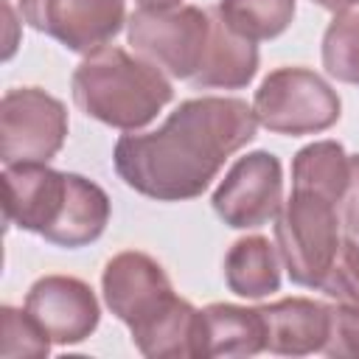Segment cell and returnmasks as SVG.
Masks as SVG:
<instances>
[{
  "label": "cell",
  "mask_w": 359,
  "mask_h": 359,
  "mask_svg": "<svg viewBox=\"0 0 359 359\" xmlns=\"http://www.w3.org/2000/svg\"><path fill=\"white\" fill-rule=\"evenodd\" d=\"M210 22L213 17L196 6L137 8L126 22V39L137 56L165 76L191 81L202 65Z\"/></svg>",
  "instance_id": "cell-5"
},
{
  "label": "cell",
  "mask_w": 359,
  "mask_h": 359,
  "mask_svg": "<svg viewBox=\"0 0 359 359\" xmlns=\"http://www.w3.org/2000/svg\"><path fill=\"white\" fill-rule=\"evenodd\" d=\"M135 348L149 359H196L208 356L205 314L182 297H171L140 325L129 328Z\"/></svg>",
  "instance_id": "cell-12"
},
{
  "label": "cell",
  "mask_w": 359,
  "mask_h": 359,
  "mask_svg": "<svg viewBox=\"0 0 359 359\" xmlns=\"http://www.w3.org/2000/svg\"><path fill=\"white\" fill-rule=\"evenodd\" d=\"M22 20L62 42L67 50L93 53L121 31L123 0H17Z\"/></svg>",
  "instance_id": "cell-8"
},
{
  "label": "cell",
  "mask_w": 359,
  "mask_h": 359,
  "mask_svg": "<svg viewBox=\"0 0 359 359\" xmlns=\"http://www.w3.org/2000/svg\"><path fill=\"white\" fill-rule=\"evenodd\" d=\"M25 311L50 337L53 345H79L98 328V300L93 289L73 275H45L25 294Z\"/></svg>",
  "instance_id": "cell-9"
},
{
  "label": "cell",
  "mask_w": 359,
  "mask_h": 359,
  "mask_svg": "<svg viewBox=\"0 0 359 359\" xmlns=\"http://www.w3.org/2000/svg\"><path fill=\"white\" fill-rule=\"evenodd\" d=\"M67 196V174L48 163H14L3 171V219L20 230L45 236Z\"/></svg>",
  "instance_id": "cell-11"
},
{
  "label": "cell",
  "mask_w": 359,
  "mask_h": 359,
  "mask_svg": "<svg viewBox=\"0 0 359 359\" xmlns=\"http://www.w3.org/2000/svg\"><path fill=\"white\" fill-rule=\"evenodd\" d=\"M208 356H255L266 351V325L261 309L210 303L202 309Z\"/></svg>",
  "instance_id": "cell-17"
},
{
  "label": "cell",
  "mask_w": 359,
  "mask_h": 359,
  "mask_svg": "<svg viewBox=\"0 0 359 359\" xmlns=\"http://www.w3.org/2000/svg\"><path fill=\"white\" fill-rule=\"evenodd\" d=\"M323 67L337 81L359 87V11H342L325 28Z\"/></svg>",
  "instance_id": "cell-20"
},
{
  "label": "cell",
  "mask_w": 359,
  "mask_h": 359,
  "mask_svg": "<svg viewBox=\"0 0 359 359\" xmlns=\"http://www.w3.org/2000/svg\"><path fill=\"white\" fill-rule=\"evenodd\" d=\"M224 280L233 294L261 300L280 286V255L278 247L264 236L238 238L224 255Z\"/></svg>",
  "instance_id": "cell-16"
},
{
  "label": "cell",
  "mask_w": 359,
  "mask_h": 359,
  "mask_svg": "<svg viewBox=\"0 0 359 359\" xmlns=\"http://www.w3.org/2000/svg\"><path fill=\"white\" fill-rule=\"evenodd\" d=\"M210 39L202 56L194 87L205 90H238L247 87L258 73V48L252 39L230 31L216 14H210Z\"/></svg>",
  "instance_id": "cell-14"
},
{
  "label": "cell",
  "mask_w": 359,
  "mask_h": 359,
  "mask_svg": "<svg viewBox=\"0 0 359 359\" xmlns=\"http://www.w3.org/2000/svg\"><path fill=\"white\" fill-rule=\"evenodd\" d=\"M101 292L107 309L126 325L135 328L151 317L160 306L174 297L165 269L146 252L126 250L107 261L101 275Z\"/></svg>",
  "instance_id": "cell-10"
},
{
  "label": "cell",
  "mask_w": 359,
  "mask_h": 359,
  "mask_svg": "<svg viewBox=\"0 0 359 359\" xmlns=\"http://www.w3.org/2000/svg\"><path fill=\"white\" fill-rule=\"evenodd\" d=\"M182 0H137V6L140 8H174V6H180Z\"/></svg>",
  "instance_id": "cell-26"
},
{
  "label": "cell",
  "mask_w": 359,
  "mask_h": 359,
  "mask_svg": "<svg viewBox=\"0 0 359 359\" xmlns=\"http://www.w3.org/2000/svg\"><path fill=\"white\" fill-rule=\"evenodd\" d=\"M345 236H351V238H356V241H359V224H356L351 233H345Z\"/></svg>",
  "instance_id": "cell-27"
},
{
  "label": "cell",
  "mask_w": 359,
  "mask_h": 359,
  "mask_svg": "<svg viewBox=\"0 0 359 359\" xmlns=\"http://www.w3.org/2000/svg\"><path fill=\"white\" fill-rule=\"evenodd\" d=\"M266 325V351L283 356H306L323 351L328 337V306L309 297H283L261 306Z\"/></svg>",
  "instance_id": "cell-13"
},
{
  "label": "cell",
  "mask_w": 359,
  "mask_h": 359,
  "mask_svg": "<svg viewBox=\"0 0 359 359\" xmlns=\"http://www.w3.org/2000/svg\"><path fill=\"white\" fill-rule=\"evenodd\" d=\"M3 14H6V31H8L3 59H11V56H14V50H17V20H14V8H11V3H8V0H3Z\"/></svg>",
  "instance_id": "cell-24"
},
{
  "label": "cell",
  "mask_w": 359,
  "mask_h": 359,
  "mask_svg": "<svg viewBox=\"0 0 359 359\" xmlns=\"http://www.w3.org/2000/svg\"><path fill=\"white\" fill-rule=\"evenodd\" d=\"M317 289H323V294L339 306L359 309V241L356 238L342 236L337 258Z\"/></svg>",
  "instance_id": "cell-22"
},
{
  "label": "cell",
  "mask_w": 359,
  "mask_h": 359,
  "mask_svg": "<svg viewBox=\"0 0 359 359\" xmlns=\"http://www.w3.org/2000/svg\"><path fill=\"white\" fill-rule=\"evenodd\" d=\"M252 112L269 132L300 137L331 129L342 115V101L314 70L278 67L255 90Z\"/></svg>",
  "instance_id": "cell-4"
},
{
  "label": "cell",
  "mask_w": 359,
  "mask_h": 359,
  "mask_svg": "<svg viewBox=\"0 0 359 359\" xmlns=\"http://www.w3.org/2000/svg\"><path fill=\"white\" fill-rule=\"evenodd\" d=\"M210 202L216 216L236 230L266 224L283 205L280 160L269 151H250L238 157L213 191Z\"/></svg>",
  "instance_id": "cell-7"
},
{
  "label": "cell",
  "mask_w": 359,
  "mask_h": 359,
  "mask_svg": "<svg viewBox=\"0 0 359 359\" xmlns=\"http://www.w3.org/2000/svg\"><path fill=\"white\" fill-rule=\"evenodd\" d=\"M50 351V337L22 309L3 306L0 311V356L3 359H42Z\"/></svg>",
  "instance_id": "cell-21"
},
{
  "label": "cell",
  "mask_w": 359,
  "mask_h": 359,
  "mask_svg": "<svg viewBox=\"0 0 359 359\" xmlns=\"http://www.w3.org/2000/svg\"><path fill=\"white\" fill-rule=\"evenodd\" d=\"M70 87L84 115L123 132L151 123L174 95L163 70L115 45L87 53L73 70Z\"/></svg>",
  "instance_id": "cell-2"
},
{
  "label": "cell",
  "mask_w": 359,
  "mask_h": 359,
  "mask_svg": "<svg viewBox=\"0 0 359 359\" xmlns=\"http://www.w3.org/2000/svg\"><path fill=\"white\" fill-rule=\"evenodd\" d=\"M275 244L297 286H320L342 244L337 205L314 191L294 188L275 216Z\"/></svg>",
  "instance_id": "cell-3"
},
{
  "label": "cell",
  "mask_w": 359,
  "mask_h": 359,
  "mask_svg": "<svg viewBox=\"0 0 359 359\" xmlns=\"http://www.w3.org/2000/svg\"><path fill=\"white\" fill-rule=\"evenodd\" d=\"M294 0H219L216 17L236 34L261 42L280 36L294 20Z\"/></svg>",
  "instance_id": "cell-19"
},
{
  "label": "cell",
  "mask_w": 359,
  "mask_h": 359,
  "mask_svg": "<svg viewBox=\"0 0 359 359\" xmlns=\"http://www.w3.org/2000/svg\"><path fill=\"white\" fill-rule=\"evenodd\" d=\"M351 180V154L334 140H317L300 149L292 160V185L300 191H314L334 205H339Z\"/></svg>",
  "instance_id": "cell-18"
},
{
  "label": "cell",
  "mask_w": 359,
  "mask_h": 359,
  "mask_svg": "<svg viewBox=\"0 0 359 359\" xmlns=\"http://www.w3.org/2000/svg\"><path fill=\"white\" fill-rule=\"evenodd\" d=\"M255 126L258 118L241 98H188L160 129L123 135L112 151L115 171L143 196L160 202L194 199L224 160L255 137Z\"/></svg>",
  "instance_id": "cell-1"
},
{
  "label": "cell",
  "mask_w": 359,
  "mask_h": 359,
  "mask_svg": "<svg viewBox=\"0 0 359 359\" xmlns=\"http://www.w3.org/2000/svg\"><path fill=\"white\" fill-rule=\"evenodd\" d=\"M314 6L325 8V11H334V14H342V11H351L359 0H311Z\"/></svg>",
  "instance_id": "cell-25"
},
{
  "label": "cell",
  "mask_w": 359,
  "mask_h": 359,
  "mask_svg": "<svg viewBox=\"0 0 359 359\" xmlns=\"http://www.w3.org/2000/svg\"><path fill=\"white\" fill-rule=\"evenodd\" d=\"M323 353L337 359H359V309L328 306V337Z\"/></svg>",
  "instance_id": "cell-23"
},
{
  "label": "cell",
  "mask_w": 359,
  "mask_h": 359,
  "mask_svg": "<svg viewBox=\"0 0 359 359\" xmlns=\"http://www.w3.org/2000/svg\"><path fill=\"white\" fill-rule=\"evenodd\" d=\"M107 222H109V196L104 194V188L81 174H67L65 208L42 238L76 250L95 241L107 230Z\"/></svg>",
  "instance_id": "cell-15"
},
{
  "label": "cell",
  "mask_w": 359,
  "mask_h": 359,
  "mask_svg": "<svg viewBox=\"0 0 359 359\" xmlns=\"http://www.w3.org/2000/svg\"><path fill=\"white\" fill-rule=\"evenodd\" d=\"M67 137V109L39 87H14L0 101V157L14 163H48Z\"/></svg>",
  "instance_id": "cell-6"
}]
</instances>
